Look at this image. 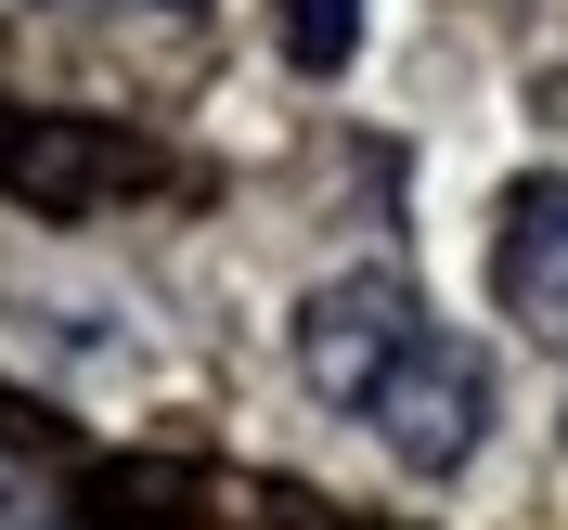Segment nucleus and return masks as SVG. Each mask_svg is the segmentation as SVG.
Segmentation results:
<instances>
[{"mask_svg": "<svg viewBox=\"0 0 568 530\" xmlns=\"http://www.w3.org/2000/svg\"><path fill=\"white\" fill-rule=\"evenodd\" d=\"M426 337H439V323H426V298L400 272H336V284L297 298V376H311L336 414H375L388 376L426 350Z\"/></svg>", "mask_w": 568, "mask_h": 530, "instance_id": "obj_1", "label": "nucleus"}, {"mask_svg": "<svg viewBox=\"0 0 568 530\" xmlns=\"http://www.w3.org/2000/svg\"><path fill=\"white\" fill-rule=\"evenodd\" d=\"M362 427H375L414 479H453V466L478 453V427H491V362L465 350V337H426V350L388 376V401H375Z\"/></svg>", "mask_w": 568, "mask_h": 530, "instance_id": "obj_2", "label": "nucleus"}, {"mask_svg": "<svg viewBox=\"0 0 568 530\" xmlns=\"http://www.w3.org/2000/svg\"><path fill=\"white\" fill-rule=\"evenodd\" d=\"M491 298H504V323L568 337V181L556 169H530L517 194H504V220H491Z\"/></svg>", "mask_w": 568, "mask_h": 530, "instance_id": "obj_3", "label": "nucleus"}, {"mask_svg": "<svg viewBox=\"0 0 568 530\" xmlns=\"http://www.w3.org/2000/svg\"><path fill=\"white\" fill-rule=\"evenodd\" d=\"M272 39H284L297 78H336L362 52V0H272Z\"/></svg>", "mask_w": 568, "mask_h": 530, "instance_id": "obj_4", "label": "nucleus"}, {"mask_svg": "<svg viewBox=\"0 0 568 530\" xmlns=\"http://www.w3.org/2000/svg\"><path fill=\"white\" fill-rule=\"evenodd\" d=\"M13 518H27V479H13V466H0V530H13Z\"/></svg>", "mask_w": 568, "mask_h": 530, "instance_id": "obj_5", "label": "nucleus"}, {"mask_svg": "<svg viewBox=\"0 0 568 530\" xmlns=\"http://www.w3.org/2000/svg\"><path fill=\"white\" fill-rule=\"evenodd\" d=\"M155 13H194V0H155Z\"/></svg>", "mask_w": 568, "mask_h": 530, "instance_id": "obj_6", "label": "nucleus"}]
</instances>
